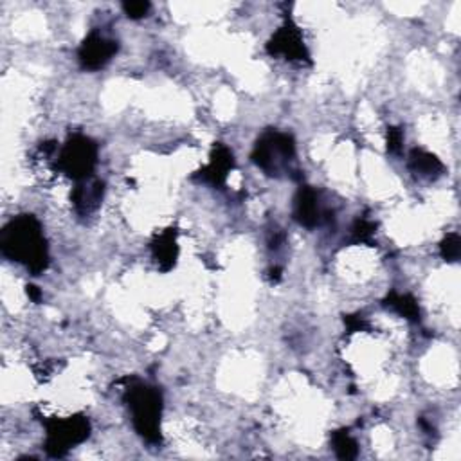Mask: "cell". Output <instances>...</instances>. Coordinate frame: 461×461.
<instances>
[{"label":"cell","mask_w":461,"mask_h":461,"mask_svg":"<svg viewBox=\"0 0 461 461\" xmlns=\"http://www.w3.org/2000/svg\"><path fill=\"white\" fill-rule=\"evenodd\" d=\"M411 166L417 172L424 173V175H434V173L441 172V163L434 156L427 153L424 150H415L411 156Z\"/></svg>","instance_id":"7c38bea8"},{"label":"cell","mask_w":461,"mask_h":461,"mask_svg":"<svg viewBox=\"0 0 461 461\" xmlns=\"http://www.w3.org/2000/svg\"><path fill=\"white\" fill-rule=\"evenodd\" d=\"M27 294L31 296V298H33L34 301H37V299L40 298V292H38V290H37V286H27Z\"/></svg>","instance_id":"ac0fdd59"},{"label":"cell","mask_w":461,"mask_h":461,"mask_svg":"<svg viewBox=\"0 0 461 461\" xmlns=\"http://www.w3.org/2000/svg\"><path fill=\"white\" fill-rule=\"evenodd\" d=\"M148 8H150L148 2H128V4H125V11H127L128 17H132V18L144 17L148 11Z\"/></svg>","instance_id":"9a60e30c"},{"label":"cell","mask_w":461,"mask_h":461,"mask_svg":"<svg viewBox=\"0 0 461 461\" xmlns=\"http://www.w3.org/2000/svg\"><path fill=\"white\" fill-rule=\"evenodd\" d=\"M231 168H233V156H231V151L227 150L225 146H217L215 151H213L211 163L208 164L204 172H202V177L206 180H209L211 184H220L225 182L227 179V173L231 172Z\"/></svg>","instance_id":"52a82bcc"},{"label":"cell","mask_w":461,"mask_h":461,"mask_svg":"<svg viewBox=\"0 0 461 461\" xmlns=\"http://www.w3.org/2000/svg\"><path fill=\"white\" fill-rule=\"evenodd\" d=\"M294 213H296V218L299 220V224L306 225V227H312V225L317 224V218H319L317 198H315V193L312 191L310 188L299 189L298 196H296Z\"/></svg>","instance_id":"ba28073f"},{"label":"cell","mask_w":461,"mask_h":461,"mask_svg":"<svg viewBox=\"0 0 461 461\" xmlns=\"http://www.w3.org/2000/svg\"><path fill=\"white\" fill-rule=\"evenodd\" d=\"M331 443H334V449L337 453V456L341 460H353L359 453L357 449L355 440L346 433V431H337V433L331 436Z\"/></svg>","instance_id":"4fadbf2b"},{"label":"cell","mask_w":461,"mask_h":461,"mask_svg":"<svg viewBox=\"0 0 461 461\" xmlns=\"http://www.w3.org/2000/svg\"><path fill=\"white\" fill-rule=\"evenodd\" d=\"M0 247L6 256L25 263L31 272L38 274L47 267V249L40 233V224L33 217L13 220L2 231Z\"/></svg>","instance_id":"6da1fadb"},{"label":"cell","mask_w":461,"mask_h":461,"mask_svg":"<svg viewBox=\"0 0 461 461\" xmlns=\"http://www.w3.org/2000/svg\"><path fill=\"white\" fill-rule=\"evenodd\" d=\"M386 305L391 306L393 310H396L400 315H404V317L411 319V321H418V319H420L418 305L411 296H402L393 292V294L388 296V303H386Z\"/></svg>","instance_id":"30bf717a"},{"label":"cell","mask_w":461,"mask_h":461,"mask_svg":"<svg viewBox=\"0 0 461 461\" xmlns=\"http://www.w3.org/2000/svg\"><path fill=\"white\" fill-rule=\"evenodd\" d=\"M461 253V240L456 233L449 234L441 244V256L447 261H456Z\"/></svg>","instance_id":"5bb4252c"},{"label":"cell","mask_w":461,"mask_h":461,"mask_svg":"<svg viewBox=\"0 0 461 461\" xmlns=\"http://www.w3.org/2000/svg\"><path fill=\"white\" fill-rule=\"evenodd\" d=\"M153 254H156L157 261L163 269H170L175 263L177 258V244L175 236L172 233H164L159 236V240L153 244Z\"/></svg>","instance_id":"9c48e42d"},{"label":"cell","mask_w":461,"mask_h":461,"mask_svg":"<svg viewBox=\"0 0 461 461\" xmlns=\"http://www.w3.org/2000/svg\"><path fill=\"white\" fill-rule=\"evenodd\" d=\"M90 425L87 418L74 417L67 420H51L47 424V441L45 449L51 456L60 457L72 447L89 436Z\"/></svg>","instance_id":"3957f363"},{"label":"cell","mask_w":461,"mask_h":461,"mask_svg":"<svg viewBox=\"0 0 461 461\" xmlns=\"http://www.w3.org/2000/svg\"><path fill=\"white\" fill-rule=\"evenodd\" d=\"M101 188L103 186L99 182L89 184V186H78L76 191H74V204L78 206V209H82V211H87L99 201L103 191Z\"/></svg>","instance_id":"8fae6325"},{"label":"cell","mask_w":461,"mask_h":461,"mask_svg":"<svg viewBox=\"0 0 461 461\" xmlns=\"http://www.w3.org/2000/svg\"><path fill=\"white\" fill-rule=\"evenodd\" d=\"M402 143V132L396 130V128H391L388 134V146L391 151H398Z\"/></svg>","instance_id":"e0dca14e"},{"label":"cell","mask_w":461,"mask_h":461,"mask_svg":"<svg viewBox=\"0 0 461 461\" xmlns=\"http://www.w3.org/2000/svg\"><path fill=\"white\" fill-rule=\"evenodd\" d=\"M60 166L72 179H87L96 166V144L87 137H72L61 151Z\"/></svg>","instance_id":"277c9868"},{"label":"cell","mask_w":461,"mask_h":461,"mask_svg":"<svg viewBox=\"0 0 461 461\" xmlns=\"http://www.w3.org/2000/svg\"><path fill=\"white\" fill-rule=\"evenodd\" d=\"M118 51V44L112 40L99 37V34H90L83 45L80 47V60L87 69H99L110 60Z\"/></svg>","instance_id":"5b68a950"},{"label":"cell","mask_w":461,"mask_h":461,"mask_svg":"<svg viewBox=\"0 0 461 461\" xmlns=\"http://www.w3.org/2000/svg\"><path fill=\"white\" fill-rule=\"evenodd\" d=\"M373 229L375 227H373L372 222L360 220V222H357V225H355V234L360 238V240H367V238L373 234Z\"/></svg>","instance_id":"2e32d148"},{"label":"cell","mask_w":461,"mask_h":461,"mask_svg":"<svg viewBox=\"0 0 461 461\" xmlns=\"http://www.w3.org/2000/svg\"><path fill=\"white\" fill-rule=\"evenodd\" d=\"M127 402L132 409L134 427L148 441H159L160 422V395L156 389L135 384L127 389Z\"/></svg>","instance_id":"7a4b0ae2"},{"label":"cell","mask_w":461,"mask_h":461,"mask_svg":"<svg viewBox=\"0 0 461 461\" xmlns=\"http://www.w3.org/2000/svg\"><path fill=\"white\" fill-rule=\"evenodd\" d=\"M269 51L272 54H283L290 60H305L308 58L301 37L296 31V27H282V31L274 34L269 44Z\"/></svg>","instance_id":"8992f818"}]
</instances>
